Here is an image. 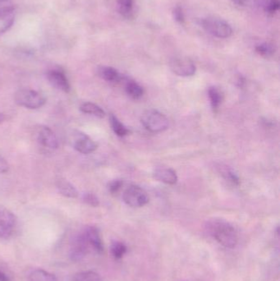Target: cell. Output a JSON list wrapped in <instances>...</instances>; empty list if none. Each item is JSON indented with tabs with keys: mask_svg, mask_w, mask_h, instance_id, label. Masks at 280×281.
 Here are the masks:
<instances>
[{
	"mask_svg": "<svg viewBox=\"0 0 280 281\" xmlns=\"http://www.w3.org/2000/svg\"><path fill=\"white\" fill-rule=\"evenodd\" d=\"M9 170V165L7 161L0 155V174L7 173Z\"/></svg>",
	"mask_w": 280,
	"mask_h": 281,
	"instance_id": "4dcf8cb0",
	"label": "cell"
},
{
	"mask_svg": "<svg viewBox=\"0 0 280 281\" xmlns=\"http://www.w3.org/2000/svg\"><path fill=\"white\" fill-rule=\"evenodd\" d=\"M74 281H102V278L98 273L95 271H83V272L77 273L74 275Z\"/></svg>",
	"mask_w": 280,
	"mask_h": 281,
	"instance_id": "603a6c76",
	"label": "cell"
},
{
	"mask_svg": "<svg viewBox=\"0 0 280 281\" xmlns=\"http://www.w3.org/2000/svg\"><path fill=\"white\" fill-rule=\"evenodd\" d=\"M16 221L14 213L0 205V239H8L11 236Z\"/></svg>",
	"mask_w": 280,
	"mask_h": 281,
	"instance_id": "52a82bcc",
	"label": "cell"
},
{
	"mask_svg": "<svg viewBox=\"0 0 280 281\" xmlns=\"http://www.w3.org/2000/svg\"><path fill=\"white\" fill-rule=\"evenodd\" d=\"M80 110L84 114H91L97 118H102L105 116V112L103 110L102 108L94 103H83V105H81Z\"/></svg>",
	"mask_w": 280,
	"mask_h": 281,
	"instance_id": "ac0fdd59",
	"label": "cell"
},
{
	"mask_svg": "<svg viewBox=\"0 0 280 281\" xmlns=\"http://www.w3.org/2000/svg\"><path fill=\"white\" fill-rule=\"evenodd\" d=\"M208 94H209V101H211L212 109L216 112L222 103V94L217 87H209Z\"/></svg>",
	"mask_w": 280,
	"mask_h": 281,
	"instance_id": "d6986e66",
	"label": "cell"
},
{
	"mask_svg": "<svg viewBox=\"0 0 280 281\" xmlns=\"http://www.w3.org/2000/svg\"><path fill=\"white\" fill-rule=\"evenodd\" d=\"M88 243L87 239L85 238L84 234H81L79 236L75 239L71 251H70V258L72 261H82L87 254V248H88Z\"/></svg>",
	"mask_w": 280,
	"mask_h": 281,
	"instance_id": "8fae6325",
	"label": "cell"
},
{
	"mask_svg": "<svg viewBox=\"0 0 280 281\" xmlns=\"http://www.w3.org/2000/svg\"><path fill=\"white\" fill-rule=\"evenodd\" d=\"M206 230L212 237L225 248H233L238 243V233L228 221L213 219L206 224Z\"/></svg>",
	"mask_w": 280,
	"mask_h": 281,
	"instance_id": "6da1fadb",
	"label": "cell"
},
{
	"mask_svg": "<svg viewBox=\"0 0 280 281\" xmlns=\"http://www.w3.org/2000/svg\"><path fill=\"white\" fill-rule=\"evenodd\" d=\"M56 187L58 192L66 197L77 198L78 196V192L76 187L66 179H59L56 181Z\"/></svg>",
	"mask_w": 280,
	"mask_h": 281,
	"instance_id": "9a60e30c",
	"label": "cell"
},
{
	"mask_svg": "<svg viewBox=\"0 0 280 281\" xmlns=\"http://www.w3.org/2000/svg\"><path fill=\"white\" fill-rule=\"evenodd\" d=\"M279 7V0H264L263 3V10L269 17L274 15L278 11Z\"/></svg>",
	"mask_w": 280,
	"mask_h": 281,
	"instance_id": "cb8c5ba5",
	"label": "cell"
},
{
	"mask_svg": "<svg viewBox=\"0 0 280 281\" xmlns=\"http://www.w3.org/2000/svg\"><path fill=\"white\" fill-rule=\"evenodd\" d=\"M5 119H6V117H5V114L3 113H0V124L5 122Z\"/></svg>",
	"mask_w": 280,
	"mask_h": 281,
	"instance_id": "836d02e7",
	"label": "cell"
},
{
	"mask_svg": "<svg viewBox=\"0 0 280 281\" xmlns=\"http://www.w3.org/2000/svg\"><path fill=\"white\" fill-rule=\"evenodd\" d=\"M5 5V4H4ZM0 5V19H9L13 17L14 12V7L12 5Z\"/></svg>",
	"mask_w": 280,
	"mask_h": 281,
	"instance_id": "4316f807",
	"label": "cell"
},
{
	"mask_svg": "<svg viewBox=\"0 0 280 281\" xmlns=\"http://www.w3.org/2000/svg\"><path fill=\"white\" fill-rule=\"evenodd\" d=\"M14 99L19 106L29 109H40L46 102V99L42 94L31 89L18 90Z\"/></svg>",
	"mask_w": 280,
	"mask_h": 281,
	"instance_id": "3957f363",
	"label": "cell"
},
{
	"mask_svg": "<svg viewBox=\"0 0 280 281\" xmlns=\"http://www.w3.org/2000/svg\"><path fill=\"white\" fill-rule=\"evenodd\" d=\"M200 26L207 33L219 39H227L232 36L231 26L220 18L208 17L200 21Z\"/></svg>",
	"mask_w": 280,
	"mask_h": 281,
	"instance_id": "7a4b0ae2",
	"label": "cell"
},
{
	"mask_svg": "<svg viewBox=\"0 0 280 281\" xmlns=\"http://www.w3.org/2000/svg\"><path fill=\"white\" fill-rule=\"evenodd\" d=\"M111 252L114 258H122L127 252V247L122 242H114L111 245Z\"/></svg>",
	"mask_w": 280,
	"mask_h": 281,
	"instance_id": "d4e9b609",
	"label": "cell"
},
{
	"mask_svg": "<svg viewBox=\"0 0 280 281\" xmlns=\"http://www.w3.org/2000/svg\"><path fill=\"white\" fill-rule=\"evenodd\" d=\"M83 234H84L85 238L87 239L88 244L91 246L95 251L98 253H102L104 252V245H103L100 232L97 230V228L94 227V226H88L85 230Z\"/></svg>",
	"mask_w": 280,
	"mask_h": 281,
	"instance_id": "7c38bea8",
	"label": "cell"
},
{
	"mask_svg": "<svg viewBox=\"0 0 280 281\" xmlns=\"http://www.w3.org/2000/svg\"><path fill=\"white\" fill-rule=\"evenodd\" d=\"M9 0H0V5H4L5 3H7Z\"/></svg>",
	"mask_w": 280,
	"mask_h": 281,
	"instance_id": "e575fe53",
	"label": "cell"
},
{
	"mask_svg": "<svg viewBox=\"0 0 280 281\" xmlns=\"http://www.w3.org/2000/svg\"><path fill=\"white\" fill-rule=\"evenodd\" d=\"M122 199L131 207H143L149 202V196L143 188L137 185H130L122 194Z\"/></svg>",
	"mask_w": 280,
	"mask_h": 281,
	"instance_id": "5b68a950",
	"label": "cell"
},
{
	"mask_svg": "<svg viewBox=\"0 0 280 281\" xmlns=\"http://www.w3.org/2000/svg\"><path fill=\"white\" fill-rule=\"evenodd\" d=\"M256 52L259 55L262 57H270L275 53V46L272 43L264 42L261 43L260 45H256Z\"/></svg>",
	"mask_w": 280,
	"mask_h": 281,
	"instance_id": "7402d4cb",
	"label": "cell"
},
{
	"mask_svg": "<svg viewBox=\"0 0 280 281\" xmlns=\"http://www.w3.org/2000/svg\"><path fill=\"white\" fill-rule=\"evenodd\" d=\"M169 67L176 75L180 77H191L196 74V65L193 61L187 57H176L170 61Z\"/></svg>",
	"mask_w": 280,
	"mask_h": 281,
	"instance_id": "8992f818",
	"label": "cell"
},
{
	"mask_svg": "<svg viewBox=\"0 0 280 281\" xmlns=\"http://www.w3.org/2000/svg\"><path fill=\"white\" fill-rule=\"evenodd\" d=\"M125 90L131 98L134 100H138L141 97H143V94H144V90L143 87H141L135 81L125 80Z\"/></svg>",
	"mask_w": 280,
	"mask_h": 281,
	"instance_id": "e0dca14e",
	"label": "cell"
},
{
	"mask_svg": "<svg viewBox=\"0 0 280 281\" xmlns=\"http://www.w3.org/2000/svg\"><path fill=\"white\" fill-rule=\"evenodd\" d=\"M0 281H9V277L2 271H0Z\"/></svg>",
	"mask_w": 280,
	"mask_h": 281,
	"instance_id": "d6a6232c",
	"label": "cell"
},
{
	"mask_svg": "<svg viewBox=\"0 0 280 281\" xmlns=\"http://www.w3.org/2000/svg\"><path fill=\"white\" fill-rule=\"evenodd\" d=\"M234 5H238L239 7H247L252 4L254 0H231Z\"/></svg>",
	"mask_w": 280,
	"mask_h": 281,
	"instance_id": "1f68e13d",
	"label": "cell"
},
{
	"mask_svg": "<svg viewBox=\"0 0 280 281\" xmlns=\"http://www.w3.org/2000/svg\"><path fill=\"white\" fill-rule=\"evenodd\" d=\"M97 144L87 134L82 132H77L74 136V148L77 152L82 154H91L97 149Z\"/></svg>",
	"mask_w": 280,
	"mask_h": 281,
	"instance_id": "ba28073f",
	"label": "cell"
},
{
	"mask_svg": "<svg viewBox=\"0 0 280 281\" xmlns=\"http://www.w3.org/2000/svg\"><path fill=\"white\" fill-rule=\"evenodd\" d=\"M222 174L225 179L229 180V182H231L232 183H234L235 185H238L239 183H240L238 175L233 170H230V169L226 168V169L223 170Z\"/></svg>",
	"mask_w": 280,
	"mask_h": 281,
	"instance_id": "83f0119b",
	"label": "cell"
},
{
	"mask_svg": "<svg viewBox=\"0 0 280 281\" xmlns=\"http://www.w3.org/2000/svg\"><path fill=\"white\" fill-rule=\"evenodd\" d=\"M97 73L100 78L109 83H119L123 78L115 68L108 66L99 67Z\"/></svg>",
	"mask_w": 280,
	"mask_h": 281,
	"instance_id": "2e32d148",
	"label": "cell"
},
{
	"mask_svg": "<svg viewBox=\"0 0 280 281\" xmlns=\"http://www.w3.org/2000/svg\"><path fill=\"white\" fill-rule=\"evenodd\" d=\"M37 140L40 145L49 149H57L58 148V140L55 133L49 127H40L37 132Z\"/></svg>",
	"mask_w": 280,
	"mask_h": 281,
	"instance_id": "9c48e42d",
	"label": "cell"
},
{
	"mask_svg": "<svg viewBox=\"0 0 280 281\" xmlns=\"http://www.w3.org/2000/svg\"><path fill=\"white\" fill-rule=\"evenodd\" d=\"M116 10L122 18L131 19L134 16V0H114Z\"/></svg>",
	"mask_w": 280,
	"mask_h": 281,
	"instance_id": "5bb4252c",
	"label": "cell"
},
{
	"mask_svg": "<svg viewBox=\"0 0 280 281\" xmlns=\"http://www.w3.org/2000/svg\"><path fill=\"white\" fill-rule=\"evenodd\" d=\"M83 201L86 203L87 205L92 206V207H96L100 205V201L96 194H94L92 192H86L83 196Z\"/></svg>",
	"mask_w": 280,
	"mask_h": 281,
	"instance_id": "484cf974",
	"label": "cell"
},
{
	"mask_svg": "<svg viewBox=\"0 0 280 281\" xmlns=\"http://www.w3.org/2000/svg\"><path fill=\"white\" fill-rule=\"evenodd\" d=\"M47 79L49 80V83L57 89L60 90L66 93L70 92L71 87H70L68 80L62 71L50 70L47 74Z\"/></svg>",
	"mask_w": 280,
	"mask_h": 281,
	"instance_id": "30bf717a",
	"label": "cell"
},
{
	"mask_svg": "<svg viewBox=\"0 0 280 281\" xmlns=\"http://www.w3.org/2000/svg\"><path fill=\"white\" fill-rule=\"evenodd\" d=\"M29 281H57V279L54 274L38 269L30 274Z\"/></svg>",
	"mask_w": 280,
	"mask_h": 281,
	"instance_id": "44dd1931",
	"label": "cell"
},
{
	"mask_svg": "<svg viewBox=\"0 0 280 281\" xmlns=\"http://www.w3.org/2000/svg\"><path fill=\"white\" fill-rule=\"evenodd\" d=\"M173 17H174V20L179 24H183L185 22V16L183 10L182 8L179 6L174 8L173 10Z\"/></svg>",
	"mask_w": 280,
	"mask_h": 281,
	"instance_id": "f1b7e54d",
	"label": "cell"
},
{
	"mask_svg": "<svg viewBox=\"0 0 280 281\" xmlns=\"http://www.w3.org/2000/svg\"><path fill=\"white\" fill-rule=\"evenodd\" d=\"M153 176L156 180L166 183V184H175L178 181V176L174 170L169 168H158L153 173Z\"/></svg>",
	"mask_w": 280,
	"mask_h": 281,
	"instance_id": "4fadbf2b",
	"label": "cell"
},
{
	"mask_svg": "<svg viewBox=\"0 0 280 281\" xmlns=\"http://www.w3.org/2000/svg\"><path fill=\"white\" fill-rule=\"evenodd\" d=\"M109 121H110L112 129L117 136H125L129 133V130L121 123L120 121L118 120V118L114 114H110Z\"/></svg>",
	"mask_w": 280,
	"mask_h": 281,
	"instance_id": "ffe728a7",
	"label": "cell"
},
{
	"mask_svg": "<svg viewBox=\"0 0 280 281\" xmlns=\"http://www.w3.org/2000/svg\"><path fill=\"white\" fill-rule=\"evenodd\" d=\"M123 182L120 179H117V180L112 181L111 183L109 184V192L114 194L121 189Z\"/></svg>",
	"mask_w": 280,
	"mask_h": 281,
	"instance_id": "f546056e",
	"label": "cell"
},
{
	"mask_svg": "<svg viewBox=\"0 0 280 281\" xmlns=\"http://www.w3.org/2000/svg\"><path fill=\"white\" fill-rule=\"evenodd\" d=\"M146 129L152 132H164L169 127V119L165 114L156 109H149L144 112L141 118Z\"/></svg>",
	"mask_w": 280,
	"mask_h": 281,
	"instance_id": "277c9868",
	"label": "cell"
}]
</instances>
